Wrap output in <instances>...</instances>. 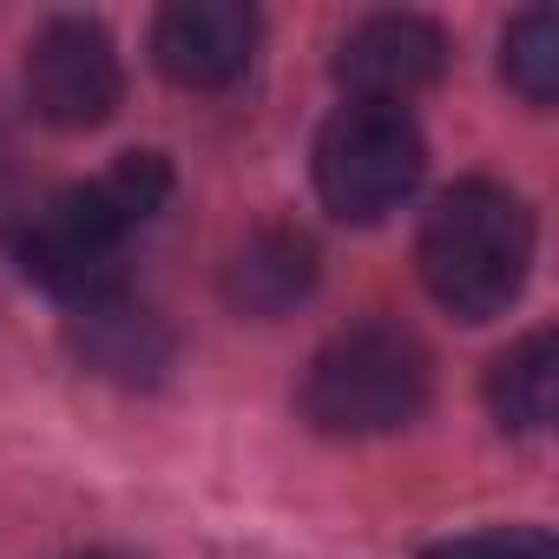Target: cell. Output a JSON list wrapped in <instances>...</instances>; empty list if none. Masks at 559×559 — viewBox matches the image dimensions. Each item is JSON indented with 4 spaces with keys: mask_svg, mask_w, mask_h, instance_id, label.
Returning <instances> with one entry per match:
<instances>
[{
    "mask_svg": "<svg viewBox=\"0 0 559 559\" xmlns=\"http://www.w3.org/2000/svg\"><path fill=\"white\" fill-rule=\"evenodd\" d=\"M73 559H119V552H73Z\"/></svg>",
    "mask_w": 559,
    "mask_h": 559,
    "instance_id": "5bb4252c",
    "label": "cell"
},
{
    "mask_svg": "<svg viewBox=\"0 0 559 559\" xmlns=\"http://www.w3.org/2000/svg\"><path fill=\"white\" fill-rule=\"evenodd\" d=\"M415 263H421L428 297L448 317L487 323L520 297L526 270H533V217L507 185L467 178V185L441 191L435 211L421 217Z\"/></svg>",
    "mask_w": 559,
    "mask_h": 559,
    "instance_id": "6da1fadb",
    "label": "cell"
},
{
    "mask_svg": "<svg viewBox=\"0 0 559 559\" xmlns=\"http://www.w3.org/2000/svg\"><path fill=\"white\" fill-rule=\"evenodd\" d=\"M435 395V362L402 323H356L330 336L304 376V415L323 435L362 441L408 428Z\"/></svg>",
    "mask_w": 559,
    "mask_h": 559,
    "instance_id": "7a4b0ae2",
    "label": "cell"
},
{
    "mask_svg": "<svg viewBox=\"0 0 559 559\" xmlns=\"http://www.w3.org/2000/svg\"><path fill=\"white\" fill-rule=\"evenodd\" d=\"M500 73H507V86H513L526 106H539V112L559 99V14H552V8H526V14L507 27Z\"/></svg>",
    "mask_w": 559,
    "mask_h": 559,
    "instance_id": "7c38bea8",
    "label": "cell"
},
{
    "mask_svg": "<svg viewBox=\"0 0 559 559\" xmlns=\"http://www.w3.org/2000/svg\"><path fill=\"white\" fill-rule=\"evenodd\" d=\"M428 145L408 106L349 99L317 139V191L343 224H382L421 185Z\"/></svg>",
    "mask_w": 559,
    "mask_h": 559,
    "instance_id": "3957f363",
    "label": "cell"
},
{
    "mask_svg": "<svg viewBox=\"0 0 559 559\" xmlns=\"http://www.w3.org/2000/svg\"><path fill=\"white\" fill-rule=\"evenodd\" d=\"M67 336H73V356H80L99 382H119V389H152V382H165V369L178 362V336H171L145 304H132L126 290L106 297V304L73 310Z\"/></svg>",
    "mask_w": 559,
    "mask_h": 559,
    "instance_id": "ba28073f",
    "label": "cell"
},
{
    "mask_svg": "<svg viewBox=\"0 0 559 559\" xmlns=\"http://www.w3.org/2000/svg\"><path fill=\"white\" fill-rule=\"evenodd\" d=\"M487 408L507 435H546L559 408V343L552 330H533L487 369Z\"/></svg>",
    "mask_w": 559,
    "mask_h": 559,
    "instance_id": "30bf717a",
    "label": "cell"
},
{
    "mask_svg": "<svg viewBox=\"0 0 559 559\" xmlns=\"http://www.w3.org/2000/svg\"><path fill=\"white\" fill-rule=\"evenodd\" d=\"M441 73H448V34L421 14H369L349 27L336 53V80L349 86V99L369 106H408Z\"/></svg>",
    "mask_w": 559,
    "mask_h": 559,
    "instance_id": "52a82bcc",
    "label": "cell"
},
{
    "mask_svg": "<svg viewBox=\"0 0 559 559\" xmlns=\"http://www.w3.org/2000/svg\"><path fill=\"white\" fill-rule=\"evenodd\" d=\"M421 559H559L546 526H474L454 539H435Z\"/></svg>",
    "mask_w": 559,
    "mask_h": 559,
    "instance_id": "4fadbf2b",
    "label": "cell"
},
{
    "mask_svg": "<svg viewBox=\"0 0 559 559\" xmlns=\"http://www.w3.org/2000/svg\"><path fill=\"white\" fill-rule=\"evenodd\" d=\"M126 67L99 21H47L27 47V106L53 132H93L119 112Z\"/></svg>",
    "mask_w": 559,
    "mask_h": 559,
    "instance_id": "277c9868",
    "label": "cell"
},
{
    "mask_svg": "<svg viewBox=\"0 0 559 559\" xmlns=\"http://www.w3.org/2000/svg\"><path fill=\"white\" fill-rule=\"evenodd\" d=\"M80 191V204L112 230V237H132V230H145L158 211H165V198H171V165L158 158V152H126V158H112L93 185H73Z\"/></svg>",
    "mask_w": 559,
    "mask_h": 559,
    "instance_id": "8fae6325",
    "label": "cell"
},
{
    "mask_svg": "<svg viewBox=\"0 0 559 559\" xmlns=\"http://www.w3.org/2000/svg\"><path fill=\"white\" fill-rule=\"evenodd\" d=\"M152 60L185 93H224L257 60V14L243 0H178L152 27Z\"/></svg>",
    "mask_w": 559,
    "mask_h": 559,
    "instance_id": "8992f818",
    "label": "cell"
},
{
    "mask_svg": "<svg viewBox=\"0 0 559 559\" xmlns=\"http://www.w3.org/2000/svg\"><path fill=\"white\" fill-rule=\"evenodd\" d=\"M126 237H112L86 204L80 191H60L47 198L21 230H14V263L34 276L47 297H60L67 310H86V304H106L126 290Z\"/></svg>",
    "mask_w": 559,
    "mask_h": 559,
    "instance_id": "5b68a950",
    "label": "cell"
},
{
    "mask_svg": "<svg viewBox=\"0 0 559 559\" xmlns=\"http://www.w3.org/2000/svg\"><path fill=\"white\" fill-rule=\"evenodd\" d=\"M317 290V243L304 237V230H257L237 257H230V270H224V297H230V310H243V317H290L304 297Z\"/></svg>",
    "mask_w": 559,
    "mask_h": 559,
    "instance_id": "9c48e42d",
    "label": "cell"
}]
</instances>
